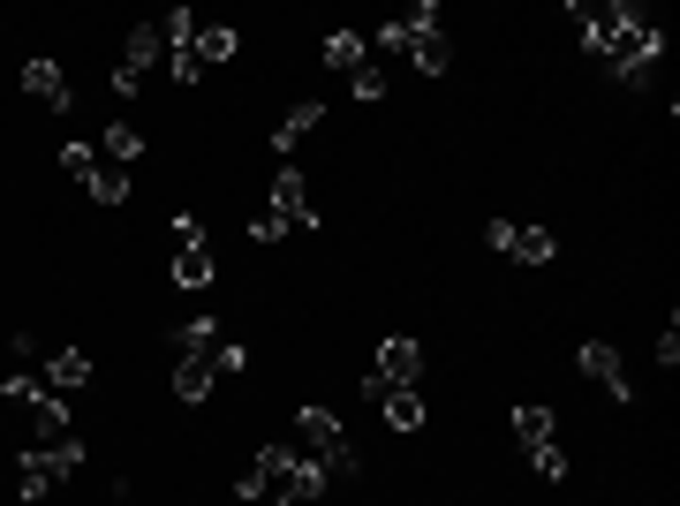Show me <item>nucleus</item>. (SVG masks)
<instances>
[{
    "instance_id": "obj_1",
    "label": "nucleus",
    "mask_w": 680,
    "mask_h": 506,
    "mask_svg": "<svg viewBox=\"0 0 680 506\" xmlns=\"http://www.w3.org/2000/svg\"><path fill=\"white\" fill-rule=\"evenodd\" d=\"M658 53H666V31L642 16L636 0H605V69L620 84H650Z\"/></svg>"
},
{
    "instance_id": "obj_2",
    "label": "nucleus",
    "mask_w": 680,
    "mask_h": 506,
    "mask_svg": "<svg viewBox=\"0 0 680 506\" xmlns=\"http://www.w3.org/2000/svg\"><path fill=\"white\" fill-rule=\"evenodd\" d=\"M152 69H159V23H136L122 45V69H114V99H136Z\"/></svg>"
},
{
    "instance_id": "obj_3",
    "label": "nucleus",
    "mask_w": 680,
    "mask_h": 506,
    "mask_svg": "<svg viewBox=\"0 0 680 506\" xmlns=\"http://www.w3.org/2000/svg\"><path fill=\"white\" fill-rule=\"evenodd\" d=\"M333 446H348V431H340L333 409H296V454L302 462H326Z\"/></svg>"
},
{
    "instance_id": "obj_4",
    "label": "nucleus",
    "mask_w": 680,
    "mask_h": 506,
    "mask_svg": "<svg viewBox=\"0 0 680 506\" xmlns=\"http://www.w3.org/2000/svg\"><path fill=\"white\" fill-rule=\"evenodd\" d=\"M379 385H416L424 379V348L409 333H393V340H379V371H371Z\"/></svg>"
},
{
    "instance_id": "obj_5",
    "label": "nucleus",
    "mask_w": 680,
    "mask_h": 506,
    "mask_svg": "<svg viewBox=\"0 0 680 506\" xmlns=\"http://www.w3.org/2000/svg\"><path fill=\"white\" fill-rule=\"evenodd\" d=\"M583 371H590L612 401H628V393H636V385H628V371H620V348H612V340H583Z\"/></svg>"
},
{
    "instance_id": "obj_6",
    "label": "nucleus",
    "mask_w": 680,
    "mask_h": 506,
    "mask_svg": "<svg viewBox=\"0 0 680 506\" xmlns=\"http://www.w3.org/2000/svg\"><path fill=\"white\" fill-rule=\"evenodd\" d=\"M288 227H318V211H310V189H302V167H280V182H272V205Z\"/></svg>"
},
{
    "instance_id": "obj_7",
    "label": "nucleus",
    "mask_w": 680,
    "mask_h": 506,
    "mask_svg": "<svg viewBox=\"0 0 680 506\" xmlns=\"http://www.w3.org/2000/svg\"><path fill=\"white\" fill-rule=\"evenodd\" d=\"M318 122H326V106H318V99L288 106V114H280V128H272V152H280V159H296V152H302V136H310Z\"/></svg>"
},
{
    "instance_id": "obj_8",
    "label": "nucleus",
    "mask_w": 680,
    "mask_h": 506,
    "mask_svg": "<svg viewBox=\"0 0 680 506\" xmlns=\"http://www.w3.org/2000/svg\"><path fill=\"white\" fill-rule=\"evenodd\" d=\"M23 91L39 99V106H53V114H69V84H61V61H23Z\"/></svg>"
},
{
    "instance_id": "obj_9",
    "label": "nucleus",
    "mask_w": 680,
    "mask_h": 506,
    "mask_svg": "<svg viewBox=\"0 0 680 506\" xmlns=\"http://www.w3.org/2000/svg\"><path fill=\"white\" fill-rule=\"evenodd\" d=\"M213 385H219V371H213V355H174V393L197 409V401H213Z\"/></svg>"
},
{
    "instance_id": "obj_10",
    "label": "nucleus",
    "mask_w": 680,
    "mask_h": 506,
    "mask_svg": "<svg viewBox=\"0 0 680 506\" xmlns=\"http://www.w3.org/2000/svg\"><path fill=\"white\" fill-rule=\"evenodd\" d=\"M45 385H53V393L91 385V355H84V348H53V355H45Z\"/></svg>"
},
{
    "instance_id": "obj_11",
    "label": "nucleus",
    "mask_w": 680,
    "mask_h": 506,
    "mask_svg": "<svg viewBox=\"0 0 680 506\" xmlns=\"http://www.w3.org/2000/svg\"><path fill=\"white\" fill-rule=\"evenodd\" d=\"M31 431H39V446H53V438H69V431H76V423H69V401H61L53 385L31 401Z\"/></svg>"
},
{
    "instance_id": "obj_12",
    "label": "nucleus",
    "mask_w": 680,
    "mask_h": 506,
    "mask_svg": "<svg viewBox=\"0 0 680 506\" xmlns=\"http://www.w3.org/2000/svg\"><path fill=\"white\" fill-rule=\"evenodd\" d=\"M379 409H385V423H393V431H424V393H416V385H385Z\"/></svg>"
},
{
    "instance_id": "obj_13",
    "label": "nucleus",
    "mask_w": 680,
    "mask_h": 506,
    "mask_svg": "<svg viewBox=\"0 0 680 506\" xmlns=\"http://www.w3.org/2000/svg\"><path fill=\"white\" fill-rule=\"evenodd\" d=\"M243 39H235V23H197V69H219V61H235Z\"/></svg>"
},
{
    "instance_id": "obj_14",
    "label": "nucleus",
    "mask_w": 680,
    "mask_h": 506,
    "mask_svg": "<svg viewBox=\"0 0 680 506\" xmlns=\"http://www.w3.org/2000/svg\"><path fill=\"white\" fill-rule=\"evenodd\" d=\"M514 438H522V454H529V446H553V438H559L553 409H537V401H522V409H514Z\"/></svg>"
},
{
    "instance_id": "obj_15",
    "label": "nucleus",
    "mask_w": 680,
    "mask_h": 506,
    "mask_svg": "<svg viewBox=\"0 0 680 506\" xmlns=\"http://www.w3.org/2000/svg\"><path fill=\"white\" fill-rule=\"evenodd\" d=\"M53 492V468H45L39 446H23V462H16V499H45Z\"/></svg>"
},
{
    "instance_id": "obj_16",
    "label": "nucleus",
    "mask_w": 680,
    "mask_h": 506,
    "mask_svg": "<svg viewBox=\"0 0 680 506\" xmlns=\"http://www.w3.org/2000/svg\"><path fill=\"white\" fill-rule=\"evenodd\" d=\"M99 152H106V167H136V159H144V136H136L128 122H114L106 136H99Z\"/></svg>"
},
{
    "instance_id": "obj_17",
    "label": "nucleus",
    "mask_w": 680,
    "mask_h": 506,
    "mask_svg": "<svg viewBox=\"0 0 680 506\" xmlns=\"http://www.w3.org/2000/svg\"><path fill=\"white\" fill-rule=\"evenodd\" d=\"M507 257H522V265H553V257H559V242L545 235V227H514Z\"/></svg>"
},
{
    "instance_id": "obj_18",
    "label": "nucleus",
    "mask_w": 680,
    "mask_h": 506,
    "mask_svg": "<svg viewBox=\"0 0 680 506\" xmlns=\"http://www.w3.org/2000/svg\"><path fill=\"white\" fill-rule=\"evenodd\" d=\"M174 288H213V250H174Z\"/></svg>"
},
{
    "instance_id": "obj_19",
    "label": "nucleus",
    "mask_w": 680,
    "mask_h": 506,
    "mask_svg": "<svg viewBox=\"0 0 680 506\" xmlns=\"http://www.w3.org/2000/svg\"><path fill=\"white\" fill-rule=\"evenodd\" d=\"M219 340V318H189V326H174V355H213Z\"/></svg>"
},
{
    "instance_id": "obj_20",
    "label": "nucleus",
    "mask_w": 680,
    "mask_h": 506,
    "mask_svg": "<svg viewBox=\"0 0 680 506\" xmlns=\"http://www.w3.org/2000/svg\"><path fill=\"white\" fill-rule=\"evenodd\" d=\"M326 69H333V76H356V69H363V39H356V31H333V39H326Z\"/></svg>"
},
{
    "instance_id": "obj_21",
    "label": "nucleus",
    "mask_w": 680,
    "mask_h": 506,
    "mask_svg": "<svg viewBox=\"0 0 680 506\" xmlns=\"http://www.w3.org/2000/svg\"><path fill=\"white\" fill-rule=\"evenodd\" d=\"M91 205H128V167H91Z\"/></svg>"
},
{
    "instance_id": "obj_22",
    "label": "nucleus",
    "mask_w": 680,
    "mask_h": 506,
    "mask_svg": "<svg viewBox=\"0 0 680 506\" xmlns=\"http://www.w3.org/2000/svg\"><path fill=\"white\" fill-rule=\"evenodd\" d=\"M318 468H326V484H356V476H363V454H356V446H333Z\"/></svg>"
},
{
    "instance_id": "obj_23",
    "label": "nucleus",
    "mask_w": 680,
    "mask_h": 506,
    "mask_svg": "<svg viewBox=\"0 0 680 506\" xmlns=\"http://www.w3.org/2000/svg\"><path fill=\"white\" fill-rule=\"evenodd\" d=\"M326 492H333V484H326V468H318V462H302V454H296V506L326 499Z\"/></svg>"
},
{
    "instance_id": "obj_24",
    "label": "nucleus",
    "mask_w": 680,
    "mask_h": 506,
    "mask_svg": "<svg viewBox=\"0 0 680 506\" xmlns=\"http://www.w3.org/2000/svg\"><path fill=\"white\" fill-rule=\"evenodd\" d=\"M213 371H219V379H235V371H250V348H243V340H227V333H219V340H213Z\"/></svg>"
},
{
    "instance_id": "obj_25",
    "label": "nucleus",
    "mask_w": 680,
    "mask_h": 506,
    "mask_svg": "<svg viewBox=\"0 0 680 506\" xmlns=\"http://www.w3.org/2000/svg\"><path fill=\"white\" fill-rule=\"evenodd\" d=\"M91 167H99V144H61V174L91 182Z\"/></svg>"
},
{
    "instance_id": "obj_26",
    "label": "nucleus",
    "mask_w": 680,
    "mask_h": 506,
    "mask_svg": "<svg viewBox=\"0 0 680 506\" xmlns=\"http://www.w3.org/2000/svg\"><path fill=\"white\" fill-rule=\"evenodd\" d=\"M174 250H205V219L197 211H174Z\"/></svg>"
},
{
    "instance_id": "obj_27",
    "label": "nucleus",
    "mask_w": 680,
    "mask_h": 506,
    "mask_svg": "<svg viewBox=\"0 0 680 506\" xmlns=\"http://www.w3.org/2000/svg\"><path fill=\"white\" fill-rule=\"evenodd\" d=\"M348 99H363V106H371V99H385V76L371 69V61H363V69L348 76Z\"/></svg>"
},
{
    "instance_id": "obj_28",
    "label": "nucleus",
    "mask_w": 680,
    "mask_h": 506,
    "mask_svg": "<svg viewBox=\"0 0 680 506\" xmlns=\"http://www.w3.org/2000/svg\"><path fill=\"white\" fill-rule=\"evenodd\" d=\"M529 468H537L545 484H559V476H567V454H559V446H529Z\"/></svg>"
},
{
    "instance_id": "obj_29",
    "label": "nucleus",
    "mask_w": 680,
    "mask_h": 506,
    "mask_svg": "<svg viewBox=\"0 0 680 506\" xmlns=\"http://www.w3.org/2000/svg\"><path fill=\"white\" fill-rule=\"evenodd\" d=\"M0 393H8V401H23V409H31V401H39V393H45V379H31V371H16V379L0 385Z\"/></svg>"
},
{
    "instance_id": "obj_30",
    "label": "nucleus",
    "mask_w": 680,
    "mask_h": 506,
    "mask_svg": "<svg viewBox=\"0 0 680 506\" xmlns=\"http://www.w3.org/2000/svg\"><path fill=\"white\" fill-rule=\"evenodd\" d=\"M250 235H257V242H280V235H288V219H280V211H257Z\"/></svg>"
},
{
    "instance_id": "obj_31",
    "label": "nucleus",
    "mask_w": 680,
    "mask_h": 506,
    "mask_svg": "<svg viewBox=\"0 0 680 506\" xmlns=\"http://www.w3.org/2000/svg\"><path fill=\"white\" fill-rule=\"evenodd\" d=\"M658 363H666V371L680 363V333H673V318H666V333H658Z\"/></svg>"
},
{
    "instance_id": "obj_32",
    "label": "nucleus",
    "mask_w": 680,
    "mask_h": 506,
    "mask_svg": "<svg viewBox=\"0 0 680 506\" xmlns=\"http://www.w3.org/2000/svg\"><path fill=\"white\" fill-rule=\"evenodd\" d=\"M114 506H136V499H128V484H114Z\"/></svg>"
}]
</instances>
